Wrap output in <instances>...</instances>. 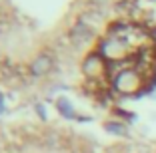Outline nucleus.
Here are the masks:
<instances>
[{
  "mask_svg": "<svg viewBox=\"0 0 156 153\" xmlns=\"http://www.w3.org/2000/svg\"><path fill=\"white\" fill-rule=\"evenodd\" d=\"M102 58L112 86L122 94H138L156 74V42L140 26H118L102 44Z\"/></svg>",
  "mask_w": 156,
  "mask_h": 153,
  "instance_id": "1",
  "label": "nucleus"
}]
</instances>
